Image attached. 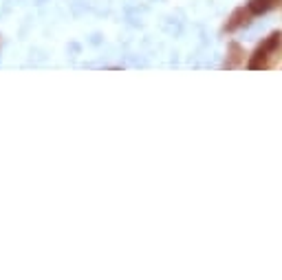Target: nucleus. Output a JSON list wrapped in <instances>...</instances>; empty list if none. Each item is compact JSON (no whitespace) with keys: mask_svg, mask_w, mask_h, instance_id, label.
Masks as SVG:
<instances>
[{"mask_svg":"<svg viewBox=\"0 0 282 280\" xmlns=\"http://www.w3.org/2000/svg\"><path fill=\"white\" fill-rule=\"evenodd\" d=\"M271 7V0H251L249 3V11L251 13H265Z\"/></svg>","mask_w":282,"mask_h":280,"instance_id":"obj_3","label":"nucleus"},{"mask_svg":"<svg viewBox=\"0 0 282 280\" xmlns=\"http://www.w3.org/2000/svg\"><path fill=\"white\" fill-rule=\"evenodd\" d=\"M247 22V11L245 9H236L232 13V18H229V22L225 25V31H234V29H238L240 25H245Z\"/></svg>","mask_w":282,"mask_h":280,"instance_id":"obj_1","label":"nucleus"},{"mask_svg":"<svg viewBox=\"0 0 282 280\" xmlns=\"http://www.w3.org/2000/svg\"><path fill=\"white\" fill-rule=\"evenodd\" d=\"M243 51H240V47L238 44H229V60H227V66H236L240 60H243Z\"/></svg>","mask_w":282,"mask_h":280,"instance_id":"obj_2","label":"nucleus"}]
</instances>
